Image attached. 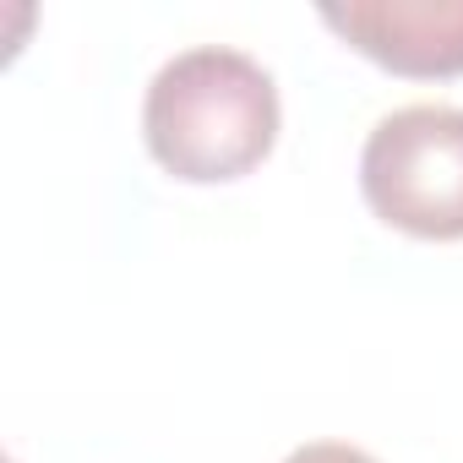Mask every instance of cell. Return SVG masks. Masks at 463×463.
Returning <instances> with one entry per match:
<instances>
[{
    "instance_id": "cell-1",
    "label": "cell",
    "mask_w": 463,
    "mask_h": 463,
    "mask_svg": "<svg viewBox=\"0 0 463 463\" xmlns=\"http://www.w3.org/2000/svg\"><path fill=\"white\" fill-rule=\"evenodd\" d=\"M142 137L158 169L185 185L241 180L279 142V82L246 50H180L147 82Z\"/></svg>"
},
{
    "instance_id": "cell-3",
    "label": "cell",
    "mask_w": 463,
    "mask_h": 463,
    "mask_svg": "<svg viewBox=\"0 0 463 463\" xmlns=\"http://www.w3.org/2000/svg\"><path fill=\"white\" fill-rule=\"evenodd\" d=\"M317 17L392 77H463V0H349Z\"/></svg>"
},
{
    "instance_id": "cell-4",
    "label": "cell",
    "mask_w": 463,
    "mask_h": 463,
    "mask_svg": "<svg viewBox=\"0 0 463 463\" xmlns=\"http://www.w3.org/2000/svg\"><path fill=\"white\" fill-rule=\"evenodd\" d=\"M284 463H376V458L360 452V447H349V441H306V447H295Z\"/></svg>"
},
{
    "instance_id": "cell-2",
    "label": "cell",
    "mask_w": 463,
    "mask_h": 463,
    "mask_svg": "<svg viewBox=\"0 0 463 463\" xmlns=\"http://www.w3.org/2000/svg\"><path fill=\"white\" fill-rule=\"evenodd\" d=\"M365 207L414 241H463V109L409 104L360 147Z\"/></svg>"
}]
</instances>
